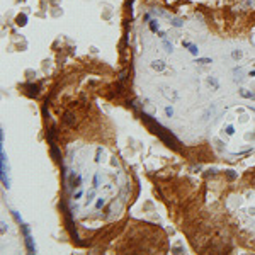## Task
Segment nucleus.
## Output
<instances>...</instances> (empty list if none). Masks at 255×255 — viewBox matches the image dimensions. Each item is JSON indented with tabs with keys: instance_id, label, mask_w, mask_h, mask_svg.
Returning <instances> with one entry per match:
<instances>
[{
	"instance_id": "nucleus-4",
	"label": "nucleus",
	"mask_w": 255,
	"mask_h": 255,
	"mask_svg": "<svg viewBox=\"0 0 255 255\" xmlns=\"http://www.w3.org/2000/svg\"><path fill=\"white\" fill-rule=\"evenodd\" d=\"M99 182H100V177H99V174H95V175H94V180H92V184H94V189L99 187Z\"/></svg>"
},
{
	"instance_id": "nucleus-14",
	"label": "nucleus",
	"mask_w": 255,
	"mask_h": 255,
	"mask_svg": "<svg viewBox=\"0 0 255 255\" xmlns=\"http://www.w3.org/2000/svg\"><path fill=\"white\" fill-rule=\"evenodd\" d=\"M165 48H167V51H172V44H168L167 41H165Z\"/></svg>"
},
{
	"instance_id": "nucleus-11",
	"label": "nucleus",
	"mask_w": 255,
	"mask_h": 255,
	"mask_svg": "<svg viewBox=\"0 0 255 255\" xmlns=\"http://www.w3.org/2000/svg\"><path fill=\"white\" fill-rule=\"evenodd\" d=\"M94 194H95L94 191H90V192L87 194V204H89V202H90V201H92V197H94Z\"/></svg>"
},
{
	"instance_id": "nucleus-5",
	"label": "nucleus",
	"mask_w": 255,
	"mask_h": 255,
	"mask_svg": "<svg viewBox=\"0 0 255 255\" xmlns=\"http://www.w3.org/2000/svg\"><path fill=\"white\" fill-rule=\"evenodd\" d=\"M150 27H152L153 32H157L158 31V22H157V20H152V22H150Z\"/></svg>"
},
{
	"instance_id": "nucleus-15",
	"label": "nucleus",
	"mask_w": 255,
	"mask_h": 255,
	"mask_svg": "<svg viewBox=\"0 0 255 255\" xmlns=\"http://www.w3.org/2000/svg\"><path fill=\"white\" fill-rule=\"evenodd\" d=\"M82 194H84V191H78L77 194H75V199H78V197H82Z\"/></svg>"
},
{
	"instance_id": "nucleus-3",
	"label": "nucleus",
	"mask_w": 255,
	"mask_h": 255,
	"mask_svg": "<svg viewBox=\"0 0 255 255\" xmlns=\"http://www.w3.org/2000/svg\"><path fill=\"white\" fill-rule=\"evenodd\" d=\"M152 68H155V70H163L165 65H163V61H153L152 63Z\"/></svg>"
},
{
	"instance_id": "nucleus-9",
	"label": "nucleus",
	"mask_w": 255,
	"mask_h": 255,
	"mask_svg": "<svg viewBox=\"0 0 255 255\" xmlns=\"http://www.w3.org/2000/svg\"><path fill=\"white\" fill-rule=\"evenodd\" d=\"M231 56H233V58H235V60L242 58V51H233V53H231Z\"/></svg>"
},
{
	"instance_id": "nucleus-2",
	"label": "nucleus",
	"mask_w": 255,
	"mask_h": 255,
	"mask_svg": "<svg viewBox=\"0 0 255 255\" xmlns=\"http://www.w3.org/2000/svg\"><path fill=\"white\" fill-rule=\"evenodd\" d=\"M184 46H187L189 51H191L192 55H197V51H199V49H197V46L196 44H191V43H184Z\"/></svg>"
},
{
	"instance_id": "nucleus-13",
	"label": "nucleus",
	"mask_w": 255,
	"mask_h": 255,
	"mask_svg": "<svg viewBox=\"0 0 255 255\" xmlns=\"http://www.w3.org/2000/svg\"><path fill=\"white\" fill-rule=\"evenodd\" d=\"M207 82H209V84H213V85H214V87H218V82H216V80H214V78H209V80H207Z\"/></svg>"
},
{
	"instance_id": "nucleus-12",
	"label": "nucleus",
	"mask_w": 255,
	"mask_h": 255,
	"mask_svg": "<svg viewBox=\"0 0 255 255\" xmlns=\"http://www.w3.org/2000/svg\"><path fill=\"white\" fill-rule=\"evenodd\" d=\"M226 133H228V134H233V133H235V129H233V126H228V128H226Z\"/></svg>"
},
{
	"instance_id": "nucleus-7",
	"label": "nucleus",
	"mask_w": 255,
	"mask_h": 255,
	"mask_svg": "<svg viewBox=\"0 0 255 255\" xmlns=\"http://www.w3.org/2000/svg\"><path fill=\"white\" fill-rule=\"evenodd\" d=\"M196 63H201V65H207V63H211V60H209V58H199V60H196Z\"/></svg>"
},
{
	"instance_id": "nucleus-8",
	"label": "nucleus",
	"mask_w": 255,
	"mask_h": 255,
	"mask_svg": "<svg viewBox=\"0 0 255 255\" xmlns=\"http://www.w3.org/2000/svg\"><path fill=\"white\" fill-rule=\"evenodd\" d=\"M102 206H104V199H102V197H99V201L95 202V209H100Z\"/></svg>"
},
{
	"instance_id": "nucleus-6",
	"label": "nucleus",
	"mask_w": 255,
	"mask_h": 255,
	"mask_svg": "<svg viewBox=\"0 0 255 255\" xmlns=\"http://www.w3.org/2000/svg\"><path fill=\"white\" fill-rule=\"evenodd\" d=\"M17 24H19V26H24V24H26V15H19V17H17Z\"/></svg>"
},
{
	"instance_id": "nucleus-1",
	"label": "nucleus",
	"mask_w": 255,
	"mask_h": 255,
	"mask_svg": "<svg viewBox=\"0 0 255 255\" xmlns=\"http://www.w3.org/2000/svg\"><path fill=\"white\" fill-rule=\"evenodd\" d=\"M240 95H242V97H247V99L255 100V94H252V92H247L245 89H242V90H240Z\"/></svg>"
},
{
	"instance_id": "nucleus-10",
	"label": "nucleus",
	"mask_w": 255,
	"mask_h": 255,
	"mask_svg": "<svg viewBox=\"0 0 255 255\" xmlns=\"http://www.w3.org/2000/svg\"><path fill=\"white\" fill-rule=\"evenodd\" d=\"M165 114H167V116L170 117L172 114H174V109H172V107H165Z\"/></svg>"
}]
</instances>
